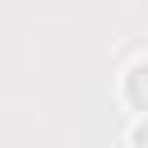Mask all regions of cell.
<instances>
[{
  "mask_svg": "<svg viewBox=\"0 0 148 148\" xmlns=\"http://www.w3.org/2000/svg\"><path fill=\"white\" fill-rule=\"evenodd\" d=\"M120 97H125V106H130V111L148 116V56H143V60H134V65L125 69V79H120Z\"/></svg>",
  "mask_w": 148,
  "mask_h": 148,
  "instance_id": "6da1fadb",
  "label": "cell"
},
{
  "mask_svg": "<svg viewBox=\"0 0 148 148\" xmlns=\"http://www.w3.org/2000/svg\"><path fill=\"white\" fill-rule=\"evenodd\" d=\"M130 148H148V116L134 120V130H130Z\"/></svg>",
  "mask_w": 148,
  "mask_h": 148,
  "instance_id": "7a4b0ae2",
  "label": "cell"
}]
</instances>
